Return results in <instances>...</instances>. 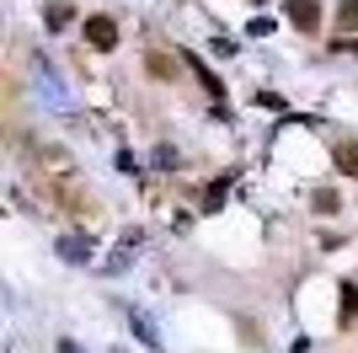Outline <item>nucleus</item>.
Instances as JSON below:
<instances>
[{"mask_svg":"<svg viewBox=\"0 0 358 353\" xmlns=\"http://www.w3.org/2000/svg\"><path fill=\"white\" fill-rule=\"evenodd\" d=\"M86 43L91 48H118V22H113V16H86Z\"/></svg>","mask_w":358,"mask_h":353,"instance_id":"f257e3e1","label":"nucleus"},{"mask_svg":"<svg viewBox=\"0 0 358 353\" xmlns=\"http://www.w3.org/2000/svg\"><path fill=\"white\" fill-rule=\"evenodd\" d=\"M284 11H289V22H294L299 32H315V27H321V6H315V0H289Z\"/></svg>","mask_w":358,"mask_h":353,"instance_id":"f03ea898","label":"nucleus"},{"mask_svg":"<svg viewBox=\"0 0 358 353\" xmlns=\"http://www.w3.org/2000/svg\"><path fill=\"white\" fill-rule=\"evenodd\" d=\"M187 70L198 75V86L209 91L214 102H224V86H220V75H214V70H209V64H203V59H198V54H187Z\"/></svg>","mask_w":358,"mask_h":353,"instance_id":"7ed1b4c3","label":"nucleus"},{"mask_svg":"<svg viewBox=\"0 0 358 353\" xmlns=\"http://www.w3.org/2000/svg\"><path fill=\"white\" fill-rule=\"evenodd\" d=\"M337 321L343 326L358 321V284H343V294H337Z\"/></svg>","mask_w":358,"mask_h":353,"instance_id":"20e7f679","label":"nucleus"},{"mask_svg":"<svg viewBox=\"0 0 358 353\" xmlns=\"http://www.w3.org/2000/svg\"><path fill=\"white\" fill-rule=\"evenodd\" d=\"M70 16H75L70 6H64V0H54V6L43 11V27H48V32H64V27H70Z\"/></svg>","mask_w":358,"mask_h":353,"instance_id":"39448f33","label":"nucleus"},{"mask_svg":"<svg viewBox=\"0 0 358 353\" xmlns=\"http://www.w3.org/2000/svg\"><path fill=\"white\" fill-rule=\"evenodd\" d=\"M224 198H230V176H220V182L203 193V204H198V209H203V214H214V209H224Z\"/></svg>","mask_w":358,"mask_h":353,"instance_id":"423d86ee","label":"nucleus"},{"mask_svg":"<svg viewBox=\"0 0 358 353\" xmlns=\"http://www.w3.org/2000/svg\"><path fill=\"white\" fill-rule=\"evenodd\" d=\"M331 161H337L343 176H358V145H337V150H331Z\"/></svg>","mask_w":358,"mask_h":353,"instance_id":"0eeeda50","label":"nucleus"},{"mask_svg":"<svg viewBox=\"0 0 358 353\" xmlns=\"http://www.w3.org/2000/svg\"><path fill=\"white\" fill-rule=\"evenodd\" d=\"M145 70L161 75V81H171V75H177V64H171V54H155V48H150V54H145Z\"/></svg>","mask_w":358,"mask_h":353,"instance_id":"6e6552de","label":"nucleus"},{"mask_svg":"<svg viewBox=\"0 0 358 353\" xmlns=\"http://www.w3.org/2000/svg\"><path fill=\"white\" fill-rule=\"evenodd\" d=\"M337 27H343V32L358 27V0H337Z\"/></svg>","mask_w":358,"mask_h":353,"instance_id":"1a4fd4ad","label":"nucleus"}]
</instances>
